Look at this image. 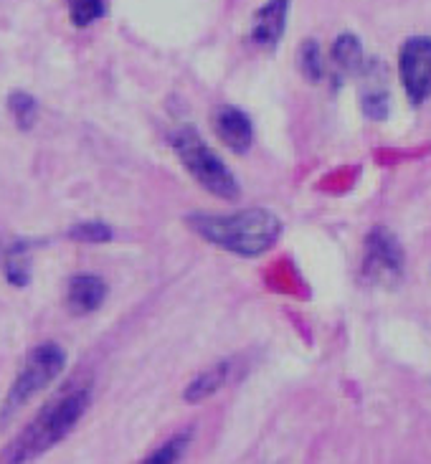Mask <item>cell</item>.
Instances as JSON below:
<instances>
[{
  "label": "cell",
  "instance_id": "1",
  "mask_svg": "<svg viewBox=\"0 0 431 464\" xmlns=\"http://www.w3.org/2000/svg\"><path fill=\"white\" fill-rule=\"evenodd\" d=\"M188 227L214 246L239 256H262L279 241L282 221L266 208H246L239 214H190Z\"/></svg>",
  "mask_w": 431,
  "mask_h": 464
},
{
  "label": "cell",
  "instance_id": "2",
  "mask_svg": "<svg viewBox=\"0 0 431 464\" xmlns=\"http://www.w3.org/2000/svg\"><path fill=\"white\" fill-rule=\"evenodd\" d=\"M91 401V393L84 386H72L62 391L53 401H49L28 427L18 434V440L11 441V447L3 452V462H28L36 459L38 454L49 452L53 444L72 431L84 416Z\"/></svg>",
  "mask_w": 431,
  "mask_h": 464
},
{
  "label": "cell",
  "instance_id": "3",
  "mask_svg": "<svg viewBox=\"0 0 431 464\" xmlns=\"http://www.w3.org/2000/svg\"><path fill=\"white\" fill-rule=\"evenodd\" d=\"M170 145L180 158L183 168L188 170L196 183H201L208 193L218 198L234 201L239 196V183L231 176L226 163L211 150V145L193 130V127H177L170 135Z\"/></svg>",
  "mask_w": 431,
  "mask_h": 464
},
{
  "label": "cell",
  "instance_id": "4",
  "mask_svg": "<svg viewBox=\"0 0 431 464\" xmlns=\"http://www.w3.org/2000/svg\"><path fill=\"white\" fill-rule=\"evenodd\" d=\"M63 365H66V353L56 343H43V345H38L28 353L24 368L13 381L5 403H3V411H0L3 421L11 419V414H15L21 406L31 401V396H36L38 391L46 389L51 381L62 373Z\"/></svg>",
  "mask_w": 431,
  "mask_h": 464
},
{
  "label": "cell",
  "instance_id": "5",
  "mask_svg": "<svg viewBox=\"0 0 431 464\" xmlns=\"http://www.w3.org/2000/svg\"><path fill=\"white\" fill-rule=\"evenodd\" d=\"M404 276V249L388 228H373L366 241L363 279L373 287H393Z\"/></svg>",
  "mask_w": 431,
  "mask_h": 464
},
{
  "label": "cell",
  "instance_id": "6",
  "mask_svg": "<svg viewBox=\"0 0 431 464\" xmlns=\"http://www.w3.org/2000/svg\"><path fill=\"white\" fill-rule=\"evenodd\" d=\"M401 82L411 104L431 100V36H411L398 56Z\"/></svg>",
  "mask_w": 431,
  "mask_h": 464
},
{
  "label": "cell",
  "instance_id": "7",
  "mask_svg": "<svg viewBox=\"0 0 431 464\" xmlns=\"http://www.w3.org/2000/svg\"><path fill=\"white\" fill-rule=\"evenodd\" d=\"M292 0H266L259 11L254 13L252 21V41L262 49H274L284 31H287V18H290Z\"/></svg>",
  "mask_w": 431,
  "mask_h": 464
},
{
  "label": "cell",
  "instance_id": "8",
  "mask_svg": "<svg viewBox=\"0 0 431 464\" xmlns=\"http://www.w3.org/2000/svg\"><path fill=\"white\" fill-rule=\"evenodd\" d=\"M214 130L221 142L234 152H246L254 142V125L239 107H218L214 112Z\"/></svg>",
  "mask_w": 431,
  "mask_h": 464
},
{
  "label": "cell",
  "instance_id": "9",
  "mask_svg": "<svg viewBox=\"0 0 431 464\" xmlns=\"http://www.w3.org/2000/svg\"><path fill=\"white\" fill-rule=\"evenodd\" d=\"M107 300V285L97 275H76L66 289V307L74 314H91Z\"/></svg>",
  "mask_w": 431,
  "mask_h": 464
},
{
  "label": "cell",
  "instance_id": "10",
  "mask_svg": "<svg viewBox=\"0 0 431 464\" xmlns=\"http://www.w3.org/2000/svg\"><path fill=\"white\" fill-rule=\"evenodd\" d=\"M330 62H332V69H335V84H342L345 76L363 69V46H360V41L353 34H342L332 44Z\"/></svg>",
  "mask_w": 431,
  "mask_h": 464
},
{
  "label": "cell",
  "instance_id": "11",
  "mask_svg": "<svg viewBox=\"0 0 431 464\" xmlns=\"http://www.w3.org/2000/svg\"><path fill=\"white\" fill-rule=\"evenodd\" d=\"M228 378V363H218L211 371H206L201 376H196V381L190 383V389L186 391V401H203L208 396H214L216 391L226 383Z\"/></svg>",
  "mask_w": 431,
  "mask_h": 464
},
{
  "label": "cell",
  "instance_id": "12",
  "mask_svg": "<svg viewBox=\"0 0 431 464\" xmlns=\"http://www.w3.org/2000/svg\"><path fill=\"white\" fill-rule=\"evenodd\" d=\"M5 276L15 287L28 285V246L25 241H15L11 249L5 251Z\"/></svg>",
  "mask_w": 431,
  "mask_h": 464
},
{
  "label": "cell",
  "instance_id": "13",
  "mask_svg": "<svg viewBox=\"0 0 431 464\" xmlns=\"http://www.w3.org/2000/svg\"><path fill=\"white\" fill-rule=\"evenodd\" d=\"M107 11L104 0H69V18L76 28H87L94 21H100Z\"/></svg>",
  "mask_w": 431,
  "mask_h": 464
},
{
  "label": "cell",
  "instance_id": "14",
  "mask_svg": "<svg viewBox=\"0 0 431 464\" xmlns=\"http://www.w3.org/2000/svg\"><path fill=\"white\" fill-rule=\"evenodd\" d=\"M300 69L310 82H320L325 76V66H322V53H320V44L317 41H304L302 51H300Z\"/></svg>",
  "mask_w": 431,
  "mask_h": 464
},
{
  "label": "cell",
  "instance_id": "15",
  "mask_svg": "<svg viewBox=\"0 0 431 464\" xmlns=\"http://www.w3.org/2000/svg\"><path fill=\"white\" fill-rule=\"evenodd\" d=\"M8 107H11L13 117H15V122H18L21 130H28V127L34 125L38 104L31 94H25V92H13L11 97H8Z\"/></svg>",
  "mask_w": 431,
  "mask_h": 464
},
{
  "label": "cell",
  "instance_id": "16",
  "mask_svg": "<svg viewBox=\"0 0 431 464\" xmlns=\"http://www.w3.org/2000/svg\"><path fill=\"white\" fill-rule=\"evenodd\" d=\"M363 110H366L368 117L373 120H386L388 114V92H386V84H370L363 92Z\"/></svg>",
  "mask_w": 431,
  "mask_h": 464
},
{
  "label": "cell",
  "instance_id": "17",
  "mask_svg": "<svg viewBox=\"0 0 431 464\" xmlns=\"http://www.w3.org/2000/svg\"><path fill=\"white\" fill-rule=\"evenodd\" d=\"M190 437L188 434H177L173 440L168 441L165 447H160L158 452H152L148 457V462H155V464H165V462H177L183 452H186V447H188Z\"/></svg>",
  "mask_w": 431,
  "mask_h": 464
},
{
  "label": "cell",
  "instance_id": "18",
  "mask_svg": "<svg viewBox=\"0 0 431 464\" xmlns=\"http://www.w3.org/2000/svg\"><path fill=\"white\" fill-rule=\"evenodd\" d=\"M72 238H79V241H110L112 228L104 227V224H81V227L72 228Z\"/></svg>",
  "mask_w": 431,
  "mask_h": 464
}]
</instances>
